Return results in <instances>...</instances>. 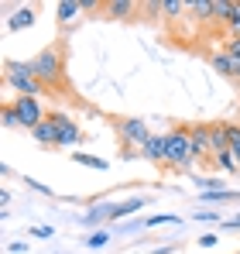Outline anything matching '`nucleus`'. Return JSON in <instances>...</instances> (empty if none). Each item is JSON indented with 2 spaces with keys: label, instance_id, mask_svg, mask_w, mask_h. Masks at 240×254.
Instances as JSON below:
<instances>
[{
  "label": "nucleus",
  "instance_id": "1",
  "mask_svg": "<svg viewBox=\"0 0 240 254\" xmlns=\"http://www.w3.org/2000/svg\"><path fill=\"white\" fill-rule=\"evenodd\" d=\"M165 165L175 172H189L196 165V158H192V137H189V127L185 124L165 134Z\"/></svg>",
  "mask_w": 240,
  "mask_h": 254
},
{
  "label": "nucleus",
  "instance_id": "2",
  "mask_svg": "<svg viewBox=\"0 0 240 254\" xmlns=\"http://www.w3.org/2000/svg\"><path fill=\"white\" fill-rule=\"evenodd\" d=\"M3 83L10 86L17 96H41L48 86L41 83L31 69V62H3Z\"/></svg>",
  "mask_w": 240,
  "mask_h": 254
},
{
  "label": "nucleus",
  "instance_id": "3",
  "mask_svg": "<svg viewBox=\"0 0 240 254\" xmlns=\"http://www.w3.org/2000/svg\"><path fill=\"white\" fill-rule=\"evenodd\" d=\"M31 69H35V76H38L45 86H62V83H65V62H62V48H55V45L41 48L38 55L31 59Z\"/></svg>",
  "mask_w": 240,
  "mask_h": 254
},
{
  "label": "nucleus",
  "instance_id": "4",
  "mask_svg": "<svg viewBox=\"0 0 240 254\" xmlns=\"http://www.w3.org/2000/svg\"><path fill=\"white\" fill-rule=\"evenodd\" d=\"M117 134L123 144H130V148H144L155 134H151V127H148V121H141V117H123V121H117Z\"/></svg>",
  "mask_w": 240,
  "mask_h": 254
},
{
  "label": "nucleus",
  "instance_id": "5",
  "mask_svg": "<svg viewBox=\"0 0 240 254\" xmlns=\"http://www.w3.org/2000/svg\"><path fill=\"white\" fill-rule=\"evenodd\" d=\"M14 110H17L21 127H28V130H35L38 124H45V121H48L38 96H14Z\"/></svg>",
  "mask_w": 240,
  "mask_h": 254
},
{
  "label": "nucleus",
  "instance_id": "6",
  "mask_svg": "<svg viewBox=\"0 0 240 254\" xmlns=\"http://www.w3.org/2000/svg\"><path fill=\"white\" fill-rule=\"evenodd\" d=\"M48 121L55 124V137H59L55 148H76V144H82V130L72 117H65V114H48Z\"/></svg>",
  "mask_w": 240,
  "mask_h": 254
},
{
  "label": "nucleus",
  "instance_id": "7",
  "mask_svg": "<svg viewBox=\"0 0 240 254\" xmlns=\"http://www.w3.org/2000/svg\"><path fill=\"white\" fill-rule=\"evenodd\" d=\"M189 137H192V158L196 162H213V134H209V124H189Z\"/></svg>",
  "mask_w": 240,
  "mask_h": 254
},
{
  "label": "nucleus",
  "instance_id": "8",
  "mask_svg": "<svg viewBox=\"0 0 240 254\" xmlns=\"http://www.w3.org/2000/svg\"><path fill=\"white\" fill-rule=\"evenodd\" d=\"M209 65H213L220 76H227V79H240V59H234L227 48L213 52V55H209Z\"/></svg>",
  "mask_w": 240,
  "mask_h": 254
},
{
  "label": "nucleus",
  "instance_id": "9",
  "mask_svg": "<svg viewBox=\"0 0 240 254\" xmlns=\"http://www.w3.org/2000/svg\"><path fill=\"white\" fill-rule=\"evenodd\" d=\"M137 10H141V3H134V0H107V3H103V14H107V17H114V21L134 17Z\"/></svg>",
  "mask_w": 240,
  "mask_h": 254
},
{
  "label": "nucleus",
  "instance_id": "10",
  "mask_svg": "<svg viewBox=\"0 0 240 254\" xmlns=\"http://www.w3.org/2000/svg\"><path fill=\"white\" fill-rule=\"evenodd\" d=\"M35 21H38L35 7H31V3H24V7H17V10L7 17V31H24V28H31Z\"/></svg>",
  "mask_w": 240,
  "mask_h": 254
},
{
  "label": "nucleus",
  "instance_id": "11",
  "mask_svg": "<svg viewBox=\"0 0 240 254\" xmlns=\"http://www.w3.org/2000/svg\"><path fill=\"white\" fill-rule=\"evenodd\" d=\"M141 206H148V199H144V196H134V199H123V203H114V213H110V223H117V220H127V216H134V213L141 210Z\"/></svg>",
  "mask_w": 240,
  "mask_h": 254
},
{
  "label": "nucleus",
  "instance_id": "12",
  "mask_svg": "<svg viewBox=\"0 0 240 254\" xmlns=\"http://www.w3.org/2000/svg\"><path fill=\"white\" fill-rule=\"evenodd\" d=\"M209 134H213V158H216V155H223V151H230L227 121H216V124H209Z\"/></svg>",
  "mask_w": 240,
  "mask_h": 254
},
{
  "label": "nucleus",
  "instance_id": "13",
  "mask_svg": "<svg viewBox=\"0 0 240 254\" xmlns=\"http://www.w3.org/2000/svg\"><path fill=\"white\" fill-rule=\"evenodd\" d=\"M110 213H114V203H96L93 210H86L79 216V223L93 227V223H110Z\"/></svg>",
  "mask_w": 240,
  "mask_h": 254
},
{
  "label": "nucleus",
  "instance_id": "14",
  "mask_svg": "<svg viewBox=\"0 0 240 254\" xmlns=\"http://www.w3.org/2000/svg\"><path fill=\"white\" fill-rule=\"evenodd\" d=\"M141 155L148 158V162H158V165H165V134H155L144 148H141Z\"/></svg>",
  "mask_w": 240,
  "mask_h": 254
},
{
  "label": "nucleus",
  "instance_id": "15",
  "mask_svg": "<svg viewBox=\"0 0 240 254\" xmlns=\"http://www.w3.org/2000/svg\"><path fill=\"white\" fill-rule=\"evenodd\" d=\"M82 10H79V0H59L55 3V17H59V24H69V21H76Z\"/></svg>",
  "mask_w": 240,
  "mask_h": 254
},
{
  "label": "nucleus",
  "instance_id": "16",
  "mask_svg": "<svg viewBox=\"0 0 240 254\" xmlns=\"http://www.w3.org/2000/svg\"><path fill=\"white\" fill-rule=\"evenodd\" d=\"M31 137L38 141L41 148H55V144H59V137H55V124H52V121H45V124H38L35 130H31Z\"/></svg>",
  "mask_w": 240,
  "mask_h": 254
},
{
  "label": "nucleus",
  "instance_id": "17",
  "mask_svg": "<svg viewBox=\"0 0 240 254\" xmlns=\"http://www.w3.org/2000/svg\"><path fill=\"white\" fill-rule=\"evenodd\" d=\"M110 241H114V234H110L107 227H100V230H93V234H86V237H82V244H86L89 251H100V248H107Z\"/></svg>",
  "mask_w": 240,
  "mask_h": 254
},
{
  "label": "nucleus",
  "instance_id": "18",
  "mask_svg": "<svg viewBox=\"0 0 240 254\" xmlns=\"http://www.w3.org/2000/svg\"><path fill=\"white\" fill-rule=\"evenodd\" d=\"M192 186H196L199 192H220V189H227V179H216V175H196Z\"/></svg>",
  "mask_w": 240,
  "mask_h": 254
},
{
  "label": "nucleus",
  "instance_id": "19",
  "mask_svg": "<svg viewBox=\"0 0 240 254\" xmlns=\"http://www.w3.org/2000/svg\"><path fill=\"white\" fill-rule=\"evenodd\" d=\"M182 14H189V3H182V0H161V17L165 21H179Z\"/></svg>",
  "mask_w": 240,
  "mask_h": 254
},
{
  "label": "nucleus",
  "instance_id": "20",
  "mask_svg": "<svg viewBox=\"0 0 240 254\" xmlns=\"http://www.w3.org/2000/svg\"><path fill=\"white\" fill-rule=\"evenodd\" d=\"M189 17H196V21H213V0H189Z\"/></svg>",
  "mask_w": 240,
  "mask_h": 254
},
{
  "label": "nucleus",
  "instance_id": "21",
  "mask_svg": "<svg viewBox=\"0 0 240 254\" xmlns=\"http://www.w3.org/2000/svg\"><path fill=\"white\" fill-rule=\"evenodd\" d=\"M76 165H86V169H96V172H107V158H96V155H86V151H72L69 155Z\"/></svg>",
  "mask_w": 240,
  "mask_h": 254
},
{
  "label": "nucleus",
  "instance_id": "22",
  "mask_svg": "<svg viewBox=\"0 0 240 254\" xmlns=\"http://www.w3.org/2000/svg\"><path fill=\"white\" fill-rule=\"evenodd\" d=\"M234 199H240V192H234V189H220V192H199V203H234Z\"/></svg>",
  "mask_w": 240,
  "mask_h": 254
},
{
  "label": "nucleus",
  "instance_id": "23",
  "mask_svg": "<svg viewBox=\"0 0 240 254\" xmlns=\"http://www.w3.org/2000/svg\"><path fill=\"white\" fill-rule=\"evenodd\" d=\"M230 10H234V0H213V21L227 24L230 21Z\"/></svg>",
  "mask_w": 240,
  "mask_h": 254
},
{
  "label": "nucleus",
  "instance_id": "24",
  "mask_svg": "<svg viewBox=\"0 0 240 254\" xmlns=\"http://www.w3.org/2000/svg\"><path fill=\"white\" fill-rule=\"evenodd\" d=\"M175 223H179L175 213H155V216L144 220V227H175Z\"/></svg>",
  "mask_w": 240,
  "mask_h": 254
},
{
  "label": "nucleus",
  "instance_id": "25",
  "mask_svg": "<svg viewBox=\"0 0 240 254\" xmlns=\"http://www.w3.org/2000/svg\"><path fill=\"white\" fill-rule=\"evenodd\" d=\"M213 162H216V169H223V172H240L237 158H234V151H223V155H216Z\"/></svg>",
  "mask_w": 240,
  "mask_h": 254
},
{
  "label": "nucleus",
  "instance_id": "26",
  "mask_svg": "<svg viewBox=\"0 0 240 254\" xmlns=\"http://www.w3.org/2000/svg\"><path fill=\"white\" fill-rule=\"evenodd\" d=\"M223 28L230 31V38H240V3H234V10H230V21H227Z\"/></svg>",
  "mask_w": 240,
  "mask_h": 254
},
{
  "label": "nucleus",
  "instance_id": "27",
  "mask_svg": "<svg viewBox=\"0 0 240 254\" xmlns=\"http://www.w3.org/2000/svg\"><path fill=\"white\" fill-rule=\"evenodd\" d=\"M0 121H3V127H21V121H17V110H14V103H3V110H0Z\"/></svg>",
  "mask_w": 240,
  "mask_h": 254
},
{
  "label": "nucleus",
  "instance_id": "28",
  "mask_svg": "<svg viewBox=\"0 0 240 254\" xmlns=\"http://www.w3.org/2000/svg\"><path fill=\"white\" fill-rule=\"evenodd\" d=\"M192 220H199V223H223L220 210H196V213H192Z\"/></svg>",
  "mask_w": 240,
  "mask_h": 254
},
{
  "label": "nucleus",
  "instance_id": "29",
  "mask_svg": "<svg viewBox=\"0 0 240 254\" xmlns=\"http://www.w3.org/2000/svg\"><path fill=\"white\" fill-rule=\"evenodd\" d=\"M24 186H28V189H35V192H41V196H55V192H52V186H45V182H38V179H28V175H24Z\"/></svg>",
  "mask_w": 240,
  "mask_h": 254
},
{
  "label": "nucleus",
  "instance_id": "30",
  "mask_svg": "<svg viewBox=\"0 0 240 254\" xmlns=\"http://www.w3.org/2000/svg\"><path fill=\"white\" fill-rule=\"evenodd\" d=\"M28 234H31V237H41V241H48V237H55V227H31Z\"/></svg>",
  "mask_w": 240,
  "mask_h": 254
},
{
  "label": "nucleus",
  "instance_id": "31",
  "mask_svg": "<svg viewBox=\"0 0 240 254\" xmlns=\"http://www.w3.org/2000/svg\"><path fill=\"white\" fill-rule=\"evenodd\" d=\"M79 10L82 14H93V10H103V3L100 0H79Z\"/></svg>",
  "mask_w": 240,
  "mask_h": 254
},
{
  "label": "nucleus",
  "instance_id": "32",
  "mask_svg": "<svg viewBox=\"0 0 240 254\" xmlns=\"http://www.w3.org/2000/svg\"><path fill=\"white\" fill-rule=\"evenodd\" d=\"M196 244L209 251V248H216V244H220V237H216V234H202V237H199V241H196Z\"/></svg>",
  "mask_w": 240,
  "mask_h": 254
},
{
  "label": "nucleus",
  "instance_id": "33",
  "mask_svg": "<svg viewBox=\"0 0 240 254\" xmlns=\"http://www.w3.org/2000/svg\"><path fill=\"white\" fill-rule=\"evenodd\" d=\"M223 48H227L234 59H240V38H227V45H223Z\"/></svg>",
  "mask_w": 240,
  "mask_h": 254
},
{
  "label": "nucleus",
  "instance_id": "34",
  "mask_svg": "<svg viewBox=\"0 0 240 254\" xmlns=\"http://www.w3.org/2000/svg\"><path fill=\"white\" fill-rule=\"evenodd\" d=\"M7 251H10V254H28V244H24V241H10Z\"/></svg>",
  "mask_w": 240,
  "mask_h": 254
},
{
  "label": "nucleus",
  "instance_id": "35",
  "mask_svg": "<svg viewBox=\"0 0 240 254\" xmlns=\"http://www.w3.org/2000/svg\"><path fill=\"white\" fill-rule=\"evenodd\" d=\"M10 199H14V196H10V189H0V206H3V210L10 206ZM7 213H10V210H7Z\"/></svg>",
  "mask_w": 240,
  "mask_h": 254
},
{
  "label": "nucleus",
  "instance_id": "36",
  "mask_svg": "<svg viewBox=\"0 0 240 254\" xmlns=\"http://www.w3.org/2000/svg\"><path fill=\"white\" fill-rule=\"evenodd\" d=\"M172 251H175L172 244H161V248H155V254H172Z\"/></svg>",
  "mask_w": 240,
  "mask_h": 254
},
{
  "label": "nucleus",
  "instance_id": "37",
  "mask_svg": "<svg viewBox=\"0 0 240 254\" xmlns=\"http://www.w3.org/2000/svg\"><path fill=\"white\" fill-rule=\"evenodd\" d=\"M230 151H234V158H237V165H240V144H234Z\"/></svg>",
  "mask_w": 240,
  "mask_h": 254
},
{
  "label": "nucleus",
  "instance_id": "38",
  "mask_svg": "<svg viewBox=\"0 0 240 254\" xmlns=\"http://www.w3.org/2000/svg\"><path fill=\"white\" fill-rule=\"evenodd\" d=\"M237 254H240V251H237Z\"/></svg>",
  "mask_w": 240,
  "mask_h": 254
}]
</instances>
